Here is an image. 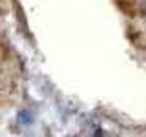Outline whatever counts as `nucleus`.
Instances as JSON below:
<instances>
[{"instance_id":"1","label":"nucleus","mask_w":146,"mask_h":137,"mask_svg":"<svg viewBox=\"0 0 146 137\" xmlns=\"http://www.w3.org/2000/svg\"><path fill=\"white\" fill-rule=\"evenodd\" d=\"M20 121H22V122H26V124H27V122H31L29 113H27V112H22V113H20Z\"/></svg>"}]
</instances>
